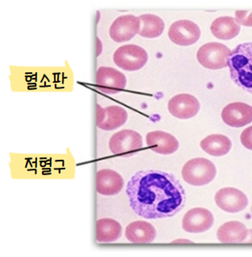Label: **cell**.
Instances as JSON below:
<instances>
[{
	"instance_id": "603a6c76",
	"label": "cell",
	"mask_w": 252,
	"mask_h": 257,
	"mask_svg": "<svg viewBox=\"0 0 252 257\" xmlns=\"http://www.w3.org/2000/svg\"><path fill=\"white\" fill-rule=\"evenodd\" d=\"M235 20L239 25L252 27V12L237 11L235 12Z\"/></svg>"
},
{
	"instance_id": "52a82bcc",
	"label": "cell",
	"mask_w": 252,
	"mask_h": 257,
	"mask_svg": "<svg viewBox=\"0 0 252 257\" xmlns=\"http://www.w3.org/2000/svg\"><path fill=\"white\" fill-rule=\"evenodd\" d=\"M96 86L105 94H117L127 86V78L115 68L102 66L97 71Z\"/></svg>"
},
{
	"instance_id": "2e32d148",
	"label": "cell",
	"mask_w": 252,
	"mask_h": 257,
	"mask_svg": "<svg viewBox=\"0 0 252 257\" xmlns=\"http://www.w3.org/2000/svg\"><path fill=\"white\" fill-rule=\"evenodd\" d=\"M146 143L153 152L163 155L174 154L180 147L179 142L174 135L160 131L148 133L146 136Z\"/></svg>"
},
{
	"instance_id": "4316f807",
	"label": "cell",
	"mask_w": 252,
	"mask_h": 257,
	"mask_svg": "<svg viewBox=\"0 0 252 257\" xmlns=\"http://www.w3.org/2000/svg\"><path fill=\"white\" fill-rule=\"evenodd\" d=\"M251 214H252V207H251Z\"/></svg>"
},
{
	"instance_id": "9a60e30c",
	"label": "cell",
	"mask_w": 252,
	"mask_h": 257,
	"mask_svg": "<svg viewBox=\"0 0 252 257\" xmlns=\"http://www.w3.org/2000/svg\"><path fill=\"white\" fill-rule=\"evenodd\" d=\"M124 187V180L120 174L111 169H102L96 175V189L99 194L113 196L120 193Z\"/></svg>"
},
{
	"instance_id": "7c38bea8",
	"label": "cell",
	"mask_w": 252,
	"mask_h": 257,
	"mask_svg": "<svg viewBox=\"0 0 252 257\" xmlns=\"http://www.w3.org/2000/svg\"><path fill=\"white\" fill-rule=\"evenodd\" d=\"M214 218L211 211L203 207L190 209L184 215L182 228L189 233H202L214 225Z\"/></svg>"
},
{
	"instance_id": "ba28073f",
	"label": "cell",
	"mask_w": 252,
	"mask_h": 257,
	"mask_svg": "<svg viewBox=\"0 0 252 257\" xmlns=\"http://www.w3.org/2000/svg\"><path fill=\"white\" fill-rule=\"evenodd\" d=\"M167 35L172 42L177 45L190 46L199 40L201 29L191 20H178L170 26Z\"/></svg>"
},
{
	"instance_id": "7402d4cb",
	"label": "cell",
	"mask_w": 252,
	"mask_h": 257,
	"mask_svg": "<svg viewBox=\"0 0 252 257\" xmlns=\"http://www.w3.org/2000/svg\"><path fill=\"white\" fill-rule=\"evenodd\" d=\"M141 27L139 35L142 37L153 39L161 36L165 24L159 16L153 14H143L139 16Z\"/></svg>"
},
{
	"instance_id": "3957f363",
	"label": "cell",
	"mask_w": 252,
	"mask_h": 257,
	"mask_svg": "<svg viewBox=\"0 0 252 257\" xmlns=\"http://www.w3.org/2000/svg\"><path fill=\"white\" fill-rule=\"evenodd\" d=\"M182 178L188 184L202 187L215 179L217 169L211 161L204 158H195L188 161L182 171Z\"/></svg>"
},
{
	"instance_id": "5bb4252c",
	"label": "cell",
	"mask_w": 252,
	"mask_h": 257,
	"mask_svg": "<svg viewBox=\"0 0 252 257\" xmlns=\"http://www.w3.org/2000/svg\"><path fill=\"white\" fill-rule=\"evenodd\" d=\"M222 119L230 127L245 126L252 121V106L246 103H230L222 109Z\"/></svg>"
},
{
	"instance_id": "8992f818",
	"label": "cell",
	"mask_w": 252,
	"mask_h": 257,
	"mask_svg": "<svg viewBox=\"0 0 252 257\" xmlns=\"http://www.w3.org/2000/svg\"><path fill=\"white\" fill-rule=\"evenodd\" d=\"M231 51L221 43L204 44L197 52V59L204 68L218 70L227 67L228 58Z\"/></svg>"
},
{
	"instance_id": "6da1fadb",
	"label": "cell",
	"mask_w": 252,
	"mask_h": 257,
	"mask_svg": "<svg viewBox=\"0 0 252 257\" xmlns=\"http://www.w3.org/2000/svg\"><path fill=\"white\" fill-rule=\"evenodd\" d=\"M130 206L144 219L174 216L185 207L186 191L174 175L156 170L139 171L126 187Z\"/></svg>"
},
{
	"instance_id": "9c48e42d",
	"label": "cell",
	"mask_w": 252,
	"mask_h": 257,
	"mask_svg": "<svg viewBox=\"0 0 252 257\" xmlns=\"http://www.w3.org/2000/svg\"><path fill=\"white\" fill-rule=\"evenodd\" d=\"M140 27L141 22L139 17L133 15H123L111 24L110 36L115 42H127L139 34Z\"/></svg>"
},
{
	"instance_id": "d4e9b609",
	"label": "cell",
	"mask_w": 252,
	"mask_h": 257,
	"mask_svg": "<svg viewBox=\"0 0 252 257\" xmlns=\"http://www.w3.org/2000/svg\"><path fill=\"white\" fill-rule=\"evenodd\" d=\"M247 238H249V239H246V242H247V243H252V229L248 230Z\"/></svg>"
},
{
	"instance_id": "7a4b0ae2",
	"label": "cell",
	"mask_w": 252,
	"mask_h": 257,
	"mask_svg": "<svg viewBox=\"0 0 252 257\" xmlns=\"http://www.w3.org/2000/svg\"><path fill=\"white\" fill-rule=\"evenodd\" d=\"M227 66L233 81L252 94V42L239 44L233 49Z\"/></svg>"
},
{
	"instance_id": "ac0fdd59",
	"label": "cell",
	"mask_w": 252,
	"mask_h": 257,
	"mask_svg": "<svg viewBox=\"0 0 252 257\" xmlns=\"http://www.w3.org/2000/svg\"><path fill=\"white\" fill-rule=\"evenodd\" d=\"M248 230L238 221H229L222 224L217 231V238L221 243H237L246 241Z\"/></svg>"
},
{
	"instance_id": "ffe728a7",
	"label": "cell",
	"mask_w": 252,
	"mask_h": 257,
	"mask_svg": "<svg viewBox=\"0 0 252 257\" xmlns=\"http://www.w3.org/2000/svg\"><path fill=\"white\" fill-rule=\"evenodd\" d=\"M122 235V226L110 218L100 219L96 223V239L99 243H113Z\"/></svg>"
},
{
	"instance_id": "277c9868",
	"label": "cell",
	"mask_w": 252,
	"mask_h": 257,
	"mask_svg": "<svg viewBox=\"0 0 252 257\" xmlns=\"http://www.w3.org/2000/svg\"><path fill=\"white\" fill-rule=\"evenodd\" d=\"M113 60L119 68L134 72L145 66L148 60V55L145 49L135 44H126L119 47L114 53Z\"/></svg>"
},
{
	"instance_id": "d6986e66",
	"label": "cell",
	"mask_w": 252,
	"mask_h": 257,
	"mask_svg": "<svg viewBox=\"0 0 252 257\" xmlns=\"http://www.w3.org/2000/svg\"><path fill=\"white\" fill-rule=\"evenodd\" d=\"M239 24L236 21L235 18L230 16H222L216 19L210 26L212 34L216 38L222 40H230L235 38L239 34Z\"/></svg>"
},
{
	"instance_id": "cb8c5ba5",
	"label": "cell",
	"mask_w": 252,
	"mask_h": 257,
	"mask_svg": "<svg viewBox=\"0 0 252 257\" xmlns=\"http://www.w3.org/2000/svg\"><path fill=\"white\" fill-rule=\"evenodd\" d=\"M240 141L245 148L252 151V125L242 131Z\"/></svg>"
},
{
	"instance_id": "4fadbf2b",
	"label": "cell",
	"mask_w": 252,
	"mask_h": 257,
	"mask_svg": "<svg viewBox=\"0 0 252 257\" xmlns=\"http://www.w3.org/2000/svg\"><path fill=\"white\" fill-rule=\"evenodd\" d=\"M199 101L195 96L189 93H180L173 96L169 101L167 108L177 118L186 120L194 117L200 110Z\"/></svg>"
},
{
	"instance_id": "44dd1931",
	"label": "cell",
	"mask_w": 252,
	"mask_h": 257,
	"mask_svg": "<svg viewBox=\"0 0 252 257\" xmlns=\"http://www.w3.org/2000/svg\"><path fill=\"white\" fill-rule=\"evenodd\" d=\"M200 145L208 155L214 157L227 155L232 147L230 139L222 135H209L201 142Z\"/></svg>"
},
{
	"instance_id": "484cf974",
	"label": "cell",
	"mask_w": 252,
	"mask_h": 257,
	"mask_svg": "<svg viewBox=\"0 0 252 257\" xmlns=\"http://www.w3.org/2000/svg\"><path fill=\"white\" fill-rule=\"evenodd\" d=\"M178 242H188V243H190V241L181 240V239H178V240L174 241V243H178Z\"/></svg>"
},
{
	"instance_id": "30bf717a",
	"label": "cell",
	"mask_w": 252,
	"mask_h": 257,
	"mask_svg": "<svg viewBox=\"0 0 252 257\" xmlns=\"http://www.w3.org/2000/svg\"><path fill=\"white\" fill-rule=\"evenodd\" d=\"M214 201L220 209L228 213L240 212L248 205V199L245 193L234 187L220 189L215 194Z\"/></svg>"
},
{
	"instance_id": "e0dca14e",
	"label": "cell",
	"mask_w": 252,
	"mask_h": 257,
	"mask_svg": "<svg viewBox=\"0 0 252 257\" xmlns=\"http://www.w3.org/2000/svg\"><path fill=\"white\" fill-rule=\"evenodd\" d=\"M125 236L131 243H149L156 238V230L147 221H135L127 225Z\"/></svg>"
},
{
	"instance_id": "5b68a950",
	"label": "cell",
	"mask_w": 252,
	"mask_h": 257,
	"mask_svg": "<svg viewBox=\"0 0 252 257\" xmlns=\"http://www.w3.org/2000/svg\"><path fill=\"white\" fill-rule=\"evenodd\" d=\"M143 147V138L132 130H123L112 135L109 142L110 151L115 155L131 157Z\"/></svg>"
},
{
	"instance_id": "8fae6325",
	"label": "cell",
	"mask_w": 252,
	"mask_h": 257,
	"mask_svg": "<svg viewBox=\"0 0 252 257\" xmlns=\"http://www.w3.org/2000/svg\"><path fill=\"white\" fill-rule=\"evenodd\" d=\"M128 119V113L123 107L111 105L103 108L97 104V126L103 131H115L123 126Z\"/></svg>"
}]
</instances>
